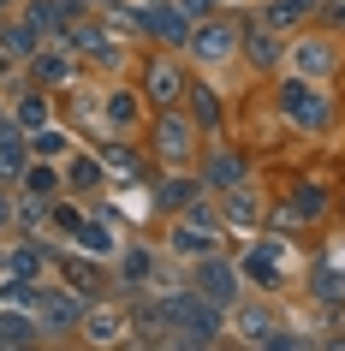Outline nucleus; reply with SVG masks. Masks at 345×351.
Wrapping results in <instances>:
<instances>
[{
	"label": "nucleus",
	"mask_w": 345,
	"mask_h": 351,
	"mask_svg": "<svg viewBox=\"0 0 345 351\" xmlns=\"http://www.w3.org/2000/svg\"><path fill=\"white\" fill-rule=\"evenodd\" d=\"M66 274L78 292H102V268H90V262H66Z\"/></svg>",
	"instance_id": "nucleus-26"
},
{
	"label": "nucleus",
	"mask_w": 345,
	"mask_h": 351,
	"mask_svg": "<svg viewBox=\"0 0 345 351\" xmlns=\"http://www.w3.org/2000/svg\"><path fill=\"white\" fill-rule=\"evenodd\" d=\"M179 90H185V77L173 72V66H167V60H155V66H149V101H179Z\"/></svg>",
	"instance_id": "nucleus-6"
},
{
	"label": "nucleus",
	"mask_w": 345,
	"mask_h": 351,
	"mask_svg": "<svg viewBox=\"0 0 345 351\" xmlns=\"http://www.w3.org/2000/svg\"><path fill=\"white\" fill-rule=\"evenodd\" d=\"M161 203H173V208H179V203H197V185H191V179H167V185H161Z\"/></svg>",
	"instance_id": "nucleus-29"
},
{
	"label": "nucleus",
	"mask_w": 345,
	"mask_h": 351,
	"mask_svg": "<svg viewBox=\"0 0 345 351\" xmlns=\"http://www.w3.org/2000/svg\"><path fill=\"white\" fill-rule=\"evenodd\" d=\"M78 244L95 250V256H108V250H113V232H108L102 221H84V226H78Z\"/></svg>",
	"instance_id": "nucleus-16"
},
{
	"label": "nucleus",
	"mask_w": 345,
	"mask_h": 351,
	"mask_svg": "<svg viewBox=\"0 0 345 351\" xmlns=\"http://www.w3.org/2000/svg\"><path fill=\"white\" fill-rule=\"evenodd\" d=\"M209 6H215V0H179V12H185V19H197V12H209Z\"/></svg>",
	"instance_id": "nucleus-36"
},
{
	"label": "nucleus",
	"mask_w": 345,
	"mask_h": 351,
	"mask_svg": "<svg viewBox=\"0 0 345 351\" xmlns=\"http://www.w3.org/2000/svg\"><path fill=\"white\" fill-rule=\"evenodd\" d=\"M226 215H233L238 226H250L256 215H262V208H256V197H250V191H244V185H233V203H226Z\"/></svg>",
	"instance_id": "nucleus-21"
},
{
	"label": "nucleus",
	"mask_w": 345,
	"mask_h": 351,
	"mask_svg": "<svg viewBox=\"0 0 345 351\" xmlns=\"http://www.w3.org/2000/svg\"><path fill=\"white\" fill-rule=\"evenodd\" d=\"M66 19H72V6H60V0H36L30 6V24L36 30H66Z\"/></svg>",
	"instance_id": "nucleus-13"
},
{
	"label": "nucleus",
	"mask_w": 345,
	"mask_h": 351,
	"mask_svg": "<svg viewBox=\"0 0 345 351\" xmlns=\"http://www.w3.org/2000/svg\"><path fill=\"white\" fill-rule=\"evenodd\" d=\"M316 298H333V304L345 298V274L340 268H322V274H316Z\"/></svg>",
	"instance_id": "nucleus-28"
},
{
	"label": "nucleus",
	"mask_w": 345,
	"mask_h": 351,
	"mask_svg": "<svg viewBox=\"0 0 345 351\" xmlns=\"http://www.w3.org/2000/svg\"><path fill=\"white\" fill-rule=\"evenodd\" d=\"M322 208V185H298V215H316Z\"/></svg>",
	"instance_id": "nucleus-34"
},
{
	"label": "nucleus",
	"mask_w": 345,
	"mask_h": 351,
	"mask_svg": "<svg viewBox=\"0 0 345 351\" xmlns=\"http://www.w3.org/2000/svg\"><path fill=\"white\" fill-rule=\"evenodd\" d=\"M42 119H48V108H42V95H24V101H19V125H30V131H36Z\"/></svg>",
	"instance_id": "nucleus-30"
},
{
	"label": "nucleus",
	"mask_w": 345,
	"mask_h": 351,
	"mask_svg": "<svg viewBox=\"0 0 345 351\" xmlns=\"http://www.w3.org/2000/svg\"><path fill=\"white\" fill-rule=\"evenodd\" d=\"M274 322H268V315H262V310H244V328H238V333H244V339H256V346H268V339H274Z\"/></svg>",
	"instance_id": "nucleus-27"
},
{
	"label": "nucleus",
	"mask_w": 345,
	"mask_h": 351,
	"mask_svg": "<svg viewBox=\"0 0 345 351\" xmlns=\"http://www.w3.org/2000/svg\"><path fill=\"white\" fill-rule=\"evenodd\" d=\"M108 113H113V125H131V113H137V101H131V95L119 90V95L108 101Z\"/></svg>",
	"instance_id": "nucleus-32"
},
{
	"label": "nucleus",
	"mask_w": 345,
	"mask_h": 351,
	"mask_svg": "<svg viewBox=\"0 0 345 351\" xmlns=\"http://www.w3.org/2000/svg\"><path fill=\"white\" fill-rule=\"evenodd\" d=\"M161 149L167 155H185V149H191V125H185V119H161Z\"/></svg>",
	"instance_id": "nucleus-18"
},
{
	"label": "nucleus",
	"mask_w": 345,
	"mask_h": 351,
	"mask_svg": "<svg viewBox=\"0 0 345 351\" xmlns=\"http://www.w3.org/2000/svg\"><path fill=\"white\" fill-rule=\"evenodd\" d=\"M0 42H6V54H30V48H36V24H12Z\"/></svg>",
	"instance_id": "nucleus-25"
},
{
	"label": "nucleus",
	"mask_w": 345,
	"mask_h": 351,
	"mask_svg": "<svg viewBox=\"0 0 345 351\" xmlns=\"http://www.w3.org/2000/svg\"><path fill=\"white\" fill-rule=\"evenodd\" d=\"M250 280H256V286H280V262H274V250H256V256H250Z\"/></svg>",
	"instance_id": "nucleus-20"
},
{
	"label": "nucleus",
	"mask_w": 345,
	"mask_h": 351,
	"mask_svg": "<svg viewBox=\"0 0 345 351\" xmlns=\"http://www.w3.org/2000/svg\"><path fill=\"white\" fill-rule=\"evenodd\" d=\"M78 6H113V0H78Z\"/></svg>",
	"instance_id": "nucleus-38"
},
{
	"label": "nucleus",
	"mask_w": 345,
	"mask_h": 351,
	"mask_svg": "<svg viewBox=\"0 0 345 351\" xmlns=\"http://www.w3.org/2000/svg\"><path fill=\"white\" fill-rule=\"evenodd\" d=\"M197 292L209 298V304H226V298L238 292V274L226 268V262H202L197 268Z\"/></svg>",
	"instance_id": "nucleus-4"
},
{
	"label": "nucleus",
	"mask_w": 345,
	"mask_h": 351,
	"mask_svg": "<svg viewBox=\"0 0 345 351\" xmlns=\"http://www.w3.org/2000/svg\"><path fill=\"white\" fill-rule=\"evenodd\" d=\"M161 310H167V322L179 328L173 339H191V346H209V339L220 333V315H215V304H209L202 292H179V298H167Z\"/></svg>",
	"instance_id": "nucleus-1"
},
{
	"label": "nucleus",
	"mask_w": 345,
	"mask_h": 351,
	"mask_svg": "<svg viewBox=\"0 0 345 351\" xmlns=\"http://www.w3.org/2000/svg\"><path fill=\"white\" fill-rule=\"evenodd\" d=\"M280 108H286V119H298V125H309V131L327 125V95L316 90V84H304V77H292L286 90H280Z\"/></svg>",
	"instance_id": "nucleus-2"
},
{
	"label": "nucleus",
	"mask_w": 345,
	"mask_h": 351,
	"mask_svg": "<svg viewBox=\"0 0 345 351\" xmlns=\"http://www.w3.org/2000/svg\"><path fill=\"white\" fill-rule=\"evenodd\" d=\"M78 315H84V310H78L72 292H42V322H48V328H72Z\"/></svg>",
	"instance_id": "nucleus-7"
},
{
	"label": "nucleus",
	"mask_w": 345,
	"mask_h": 351,
	"mask_svg": "<svg viewBox=\"0 0 345 351\" xmlns=\"http://www.w3.org/2000/svg\"><path fill=\"white\" fill-rule=\"evenodd\" d=\"M119 274H126V286H143V280H149V250H126Z\"/></svg>",
	"instance_id": "nucleus-24"
},
{
	"label": "nucleus",
	"mask_w": 345,
	"mask_h": 351,
	"mask_svg": "<svg viewBox=\"0 0 345 351\" xmlns=\"http://www.w3.org/2000/svg\"><path fill=\"white\" fill-rule=\"evenodd\" d=\"M72 48H84V54H90V48H102V30H90V24H78V30H72Z\"/></svg>",
	"instance_id": "nucleus-35"
},
{
	"label": "nucleus",
	"mask_w": 345,
	"mask_h": 351,
	"mask_svg": "<svg viewBox=\"0 0 345 351\" xmlns=\"http://www.w3.org/2000/svg\"><path fill=\"white\" fill-rule=\"evenodd\" d=\"M0 268H6V274H19V280H30V274H42V250H30V244H24V250H12Z\"/></svg>",
	"instance_id": "nucleus-17"
},
{
	"label": "nucleus",
	"mask_w": 345,
	"mask_h": 351,
	"mask_svg": "<svg viewBox=\"0 0 345 351\" xmlns=\"http://www.w3.org/2000/svg\"><path fill=\"white\" fill-rule=\"evenodd\" d=\"M209 239H215V232H209L202 221H191V215H185V226L173 232V244H179L185 256H209Z\"/></svg>",
	"instance_id": "nucleus-10"
},
{
	"label": "nucleus",
	"mask_w": 345,
	"mask_h": 351,
	"mask_svg": "<svg viewBox=\"0 0 345 351\" xmlns=\"http://www.w3.org/2000/svg\"><path fill=\"white\" fill-rule=\"evenodd\" d=\"M209 185H244V161H233V155H215V161H209Z\"/></svg>",
	"instance_id": "nucleus-15"
},
{
	"label": "nucleus",
	"mask_w": 345,
	"mask_h": 351,
	"mask_svg": "<svg viewBox=\"0 0 345 351\" xmlns=\"http://www.w3.org/2000/svg\"><path fill=\"white\" fill-rule=\"evenodd\" d=\"M6 215H12V208H6V197H0V226H6Z\"/></svg>",
	"instance_id": "nucleus-39"
},
{
	"label": "nucleus",
	"mask_w": 345,
	"mask_h": 351,
	"mask_svg": "<svg viewBox=\"0 0 345 351\" xmlns=\"http://www.w3.org/2000/svg\"><path fill=\"white\" fill-rule=\"evenodd\" d=\"M316 0H268V24H298Z\"/></svg>",
	"instance_id": "nucleus-19"
},
{
	"label": "nucleus",
	"mask_w": 345,
	"mask_h": 351,
	"mask_svg": "<svg viewBox=\"0 0 345 351\" xmlns=\"http://www.w3.org/2000/svg\"><path fill=\"white\" fill-rule=\"evenodd\" d=\"M0 6H6V0H0Z\"/></svg>",
	"instance_id": "nucleus-40"
},
{
	"label": "nucleus",
	"mask_w": 345,
	"mask_h": 351,
	"mask_svg": "<svg viewBox=\"0 0 345 351\" xmlns=\"http://www.w3.org/2000/svg\"><path fill=\"white\" fill-rule=\"evenodd\" d=\"M36 339V322L19 310H0V346H30Z\"/></svg>",
	"instance_id": "nucleus-8"
},
{
	"label": "nucleus",
	"mask_w": 345,
	"mask_h": 351,
	"mask_svg": "<svg viewBox=\"0 0 345 351\" xmlns=\"http://www.w3.org/2000/svg\"><path fill=\"white\" fill-rule=\"evenodd\" d=\"M84 333H90L95 346H108V339H119V333H126V322H119L113 310H95V315H84Z\"/></svg>",
	"instance_id": "nucleus-12"
},
{
	"label": "nucleus",
	"mask_w": 345,
	"mask_h": 351,
	"mask_svg": "<svg viewBox=\"0 0 345 351\" xmlns=\"http://www.w3.org/2000/svg\"><path fill=\"white\" fill-rule=\"evenodd\" d=\"M298 72H333V48L327 42H298Z\"/></svg>",
	"instance_id": "nucleus-11"
},
{
	"label": "nucleus",
	"mask_w": 345,
	"mask_h": 351,
	"mask_svg": "<svg viewBox=\"0 0 345 351\" xmlns=\"http://www.w3.org/2000/svg\"><path fill=\"white\" fill-rule=\"evenodd\" d=\"M137 24H143V30H155L161 42H185V36H191V24H185L179 6H143V12H137Z\"/></svg>",
	"instance_id": "nucleus-3"
},
{
	"label": "nucleus",
	"mask_w": 345,
	"mask_h": 351,
	"mask_svg": "<svg viewBox=\"0 0 345 351\" xmlns=\"http://www.w3.org/2000/svg\"><path fill=\"white\" fill-rule=\"evenodd\" d=\"M66 72H72V60H66V54H36V77H42V84H60Z\"/></svg>",
	"instance_id": "nucleus-23"
},
{
	"label": "nucleus",
	"mask_w": 345,
	"mask_h": 351,
	"mask_svg": "<svg viewBox=\"0 0 345 351\" xmlns=\"http://www.w3.org/2000/svg\"><path fill=\"white\" fill-rule=\"evenodd\" d=\"M72 185H102V167L95 161H72Z\"/></svg>",
	"instance_id": "nucleus-33"
},
{
	"label": "nucleus",
	"mask_w": 345,
	"mask_h": 351,
	"mask_svg": "<svg viewBox=\"0 0 345 351\" xmlns=\"http://www.w3.org/2000/svg\"><path fill=\"white\" fill-rule=\"evenodd\" d=\"M250 60H256V66H274V60H280V36H274V24L250 30Z\"/></svg>",
	"instance_id": "nucleus-14"
},
{
	"label": "nucleus",
	"mask_w": 345,
	"mask_h": 351,
	"mask_svg": "<svg viewBox=\"0 0 345 351\" xmlns=\"http://www.w3.org/2000/svg\"><path fill=\"white\" fill-rule=\"evenodd\" d=\"M327 19H333V24H345V0H327Z\"/></svg>",
	"instance_id": "nucleus-37"
},
{
	"label": "nucleus",
	"mask_w": 345,
	"mask_h": 351,
	"mask_svg": "<svg viewBox=\"0 0 345 351\" xmlns=\"http://www.w3.org/2000/svg\"><path fill=\"white\" fill-rule=\"evenodd\" d=\"M233 24H202V30H197V36H191V48H197V54L202 60H226V54H233Z\"/></svg>",
	"instance_id": "nucleus-5"
},
{
	"label": "nucleus",
	"mask_w": 345,
	"mask_h": 351,
	"mask_svg": "<svg viewBox=\"0 0 345 351\" xmlns=\"http://www.w3.org/2000/svg\"><path fill=\"white\" fill-rule=\"evenodd\" d=\"M0 179H24V137L0 131Z\"/></svg>",
	"instance_id": "nucleus-9"
},
{
	"label": "nucleus",
	"mask_w": 345,
	"mask_h": 351,
	"mask_svg": "<svg viewBox=\"0 0 345 351\" xmlns=\"http://www.w3.org/2000/svg\"><path fill=\"white\" fill-rule=\"evenodd\" d=\"M30 149H36V155H60V149H66V137H60V131H48V125H36Z\"/></svg>",
	"instance_id": "nucleus-31"
},
{
	"label": "nucleus",
	"mask_w": 345,
	"mask_h": 351,
	"mask_svg": "<svg viewBox=\"0 0 345 351\" xmlns=\"http://www.w3.org/2000/svg\"><path fill=\"white\" fill-rule=\"evenodd\" d=\"M54 173H48V167H24V191H30V197H42V203H48V197H54Z\"/></svg>",
	"instance_id": "nucleus-22"
}]
</instances>
